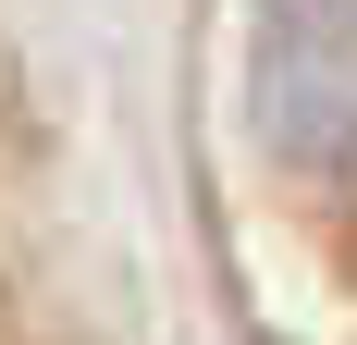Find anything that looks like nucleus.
I'll return each mask as SVG.
<instances>
[{"label":"nucleus","instance_id":"f257e3e1","mask_svg":"<svg viewBox=\"0 0 357 345\" xmlns=\"http://www.w3.org/2000/svg\"><path fill=\"white\" fill-rule=\"evenodd\" d=\"M247 111L271 136V161L357 172V0H259Z\"/></svg>","mask_w":357,"mask_h":345}]
</instances>
